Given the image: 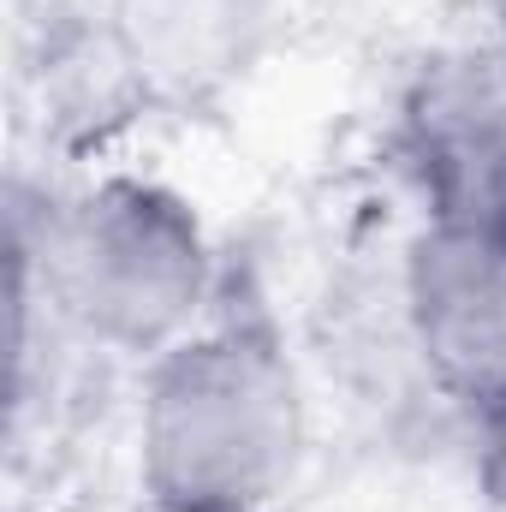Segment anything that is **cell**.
<instances>
[{
	"label": "cell",
	"mask_w": 506,
	"mask_h": 512,
	"mask_svg": "<svg viewBox=\"0 0 506 512\" xmlns=\"http://www.w3.org/2000/svg\"><path fill=\"white\" fill-rule=\"evenodd\" d=\"M304 453V399L262 328L167 346L143 387L137 471L155 512H268Z\"/></svg>",
	"instance_id": "6da1fadb"
},
{
	"label": "cell",
	"mask_w": 506,
	"mask_h": 512,
	"mask_svg": "<svg viewBox=\"0 0 506 512\" xmlns=\"http://www.w3.org/2000/svg\"><path fill=\"white\" fill-rule=\"evenodd\" d=\"M48 298L114 352H167L209 292L197 215L143 179H108L48 221Z\"/></svg>",
	"instance_id": "7a4b0ae2"
},
{
	"label": "cell",
	"mask_w": 506,
	"mask_h": 512,
	"mask_svg": "<svg viewBox=\"0 0 506 512\" xmlns=\"http://www.w3.org/2000/svg\"><path fill=\"white\" fill-rule=\"evenodd\" d=\"M405 322L447 399L506 417V233L429 221L405 256Z\"/></svg>",
	"instance_id": "3957f363"
},
{
	"label": "cell",
	"mask_w": 506,
	"mask_h": 512,
	"mask_svg": "<svg viewBox=\"0 0 506 512\" xmlns=\"http://www.w3.org/2000/svg\"><path fill=\"white\" fill-rule=\"evenodd\" d=\"M429 221L506 233V90H447L423 114L417 143Z\"/></svg>",
	"instance_id": "277c9868"
},
{
	"label": "cell",
	"mask_w": 506,
	"mask_h": 512,
	"mask_svg": "<svg viewBox=\"0 0 506 512\" xmlns=\"http://www.w3.org/2000/svg\"><path fill=\"white\" fill-rule=\"evenodd\" d=\"M120 60L161 84L221 78L245 48V0H120Z\"/></svg>",
	"instance_id": "5b68a950"
}]
</instances>
